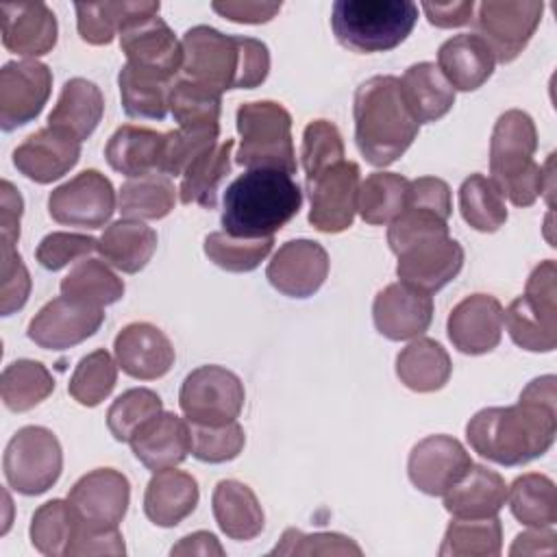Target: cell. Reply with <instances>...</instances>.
<instances>
[{"mask_svg":"<svg viewBox=\"0 0 557 557\" xmlns=\"http://www.w3.org/2000/svg\"><path fill=\"white\" fill-rule=\"evenodd\" d=\"M557 433L555 376H537L511 407H487L466 424L474 453L500 466H522L542 457Z\"/></svg>","mask_w":557,"mask_h":557,"instance_id":"1","label":"cell"},{"mask_svg":"<svg viewBox=\"0 0 557 557\" xmlns=\"http://www.w3.org/2000/svg\"><path fill=\"white\" fill-rule=\"evenodd\" d=\"M355 141L368 163L385 168L394 163L418 137L413 117L400 87V78L379 74L355 91Z\"/></svg>","mask_w":557,"mask_h":557,"instance_id":"2","label":"cell"},{"mask_svg":"<svg viewBox=\"0 0 557 557\" xmlns=\"http://www.w3.org/2000/svg\"><path fill=\"white\" fill-rule=\"evenodd\" d=\"M302 207L298 183L270 168H255L239 174L224 191L222 228L233 237H274Z\"/></svg>","mask_w":557,"mask_h":557,"instance_id":"3","label":"cell"},{"mask_svg":"<svg viewBox=\"0 0 557 557\" xmlns=\"http://www.w3.org/2000/svg\"><path fill=\"white\" fill-rule=\"evenodd\" d=\"M537 150V131L529 113L520 109L505 111L492 131L490 139V172L492 181L516 207H529L544 191H553V157L546 165L533 161Z\"/></svg>","mask_w":557,"mask_h":557,"instance_id":"4","label":"cell"},{"mask_svg":"<svg viewBox=\"0 0 557 557\" xmlns=\"http://www.w3.org/2000/svg\"><path fill=\"white\" fill-rule=\"evenodd\" d=\"M418 20L411 0H337L331 26L337 41L355 52H385L403 44Z\"/></svg>","mask_w":557,"mask_h":557,"instance_id":"5","label":"cell"},{"mask_svg":"<svg viewBox=\"0 0 557 557\" xmlns=\"http://www.w3.org/2000/svg\"><path fill=\"white\" fill-rule=\"evenodd\" d=\"M237 131L242 144L237 163L248 170L270 168L296 174V152L292 141V115L274 100L244 102L237 109Z\"/></svg>","mask_w":557,"mask_h":557,"instance_id":"6","label":"cell"},{"mask_svg":"<svg viewBox=\"0 0 557 557\" xmlns=\"http://www.w3.org/2000/svg\"><path fill=\"white\" fill-rule=\"evenodd\" d=\"M557 265L553 259L533 268L527 278L524 296L511 300L503 311L509 337L524 350L550 352L557 346Z\"/></svg>","mask_w":557,"mask_h":557,"instance_id":"7","label":"cell"},{"mask_svg":"<svg viewBox=\"0 0 557 557\" xmlns=\"http://www.w3.org/2000/svg\"><path fill=\"white\" fill-rule=\"evenodd\" d=\"M63 453L57 435L46 426H22L7 444L2 470L7 483L26 496L48 492L61 476Z\"/></svg>","mask_w":557,"mask_h":557,"instance_id":"8","label":"cell"},{"mask_svg":"<svg viewBox=\"0 0 557 557\" xmlns=\"http://www.w3.org/2000/svg\"><path fill=\"white\" fill-rule=\"evenodd\" d=\"M183 78L218 94L239 89L242 35H224L213 26H191L183 39Z\"/></svg>","mask_w":557,"mask_h":557,"instance_id":"9","label":"cell"},{"mask_svg":"<svg viewBox=\"0 0 557 557\" xmlns=\"http://www.w3.org/2000/svg\"><path fill=\"white\" fill-rule=\"evenodd\" d=\"M246 400L239 376L222 366L191 370L178 392V405L191 424L220 426L235 422Z\"/></svg>","mask_w":557,"mask_h":557,"instance_id":"10","label":"cell"},{"mask_svg":"<svg viewBox=\"0 0 557 557\" xmlns=\"http://www.w3.org/2000/svg\"><path fill=\"white\" fill-rule=\"evenodd\" d=\"M544 4L537 0H485L472 17L474 28L498 63L513 61L540 26Z\"/></svg>","mask_w":557,"mask_h":557,"instance_id":"11","label":"cell"},{"mask_svg":"<svg viewBox=\"0 0 557 557\" xmlns=\"http://www.w3.org/2000/svg\"><path fill=\"white\" fill-rule=\"evenodd\" d=\"M52 220L78 228H100L115 211V189L98 170H83L48 196Z\"/></svg>","mask_w":557,"mask_h":557,"instance_id":"12","label":"cell"},{"mask_svg":"<svg viewBox=\"0 0 557 557\" xmlns=\"http://www.w3.org/2000/svg\"><path fill=\"white\" fill-rule=\"evenodd\" d=\"M359 165L355 161H339L307 181L311 200L309 222L322 233H342L352 226L359 200Z\"/></svg>","mask_w":557,"mask_h":557,"instance_id":"13","label":"cell"},{"mask_svg":"<svg viewBox=\"0 0 557 557\" xmlns=\"http://www.w3.org/2000/svg\"><path fill=\"white\" fill-rule=\"evenodd\" d=\"M52 91V72L37 59L9 61L0 70V126L15 131L33 122Z\"/></svg>","mask_w":557,"mask_h":557,"instance_id":"14","label":"cell"},{"mask_svg":"<svg viewBox=\"0 0 557 557\" xmlns=\"http://www.w3.org/2000/svg\"><path fill=\"white\" fill-rule=\"evenodd\" d=\"M120 48L126 54V63L170 81L183 67V46L159 17V11L131 20L120 30Z\"/></svg>","mask_w":557,"mask_h":557,"instance_id":"15","label":"cell"},{"mask_svg":"<svg viewBox=\"0 0 557 557\" xmlns=\"http://www.w3.org/2000/svg\"><path fill=\"white\" fill-rule=\"evenodd\" d=\"M102 322V307L59 296L35 313L26 333L39 348L65 350L91 337Z\"/></svg>","mask_w":557,"mask_h":557,"instance_id":"16","label":"cell"},{"mask_svg":"<svg viewBox=\"0 0 557 557\" xmlns=\"http://www.w3.org/2000/svg\"><path fill=\"white\" fill-rule=\"evenodd\" d=\"M67 500L85 527L115 529L126 516L131 483L120 470L96 468L72 485Z\"/></svg>","mask_w":557,"mask_h":557,"instance_id":"17","label":"cell"},{"mask_svg":"<svg viewBox=\"0 0 557 557\" xmlns=\"http://www.w3.org/2000/svg\"><path fill=\"white\" fill-rule=\"evenodd\" d=\"M329 252L313 239L285 242L270 259L265 276L270 285L289 298L313 296L329 276Z\"/></svg>","mask_w":557,"mask_h":557,"instance_id":"18","label":"cell"},{"mask_svg":"<svg viewBox=\"0 0 557 557\" xmlns=\"http://www.w3.org/2000/svg\"><path fill=\"white\" fill-rule=\"evenodd\" d=\"M470 466L472 459L459 440L450 435H429L411 448L407 472L420 492L442 496Z\"/></svg>","mask_w":557,"mask_h":557,"instance_id":"19","label":"cell"},{"mask_svg":"<svg viewBox=\"0 0 557 557\" xmlns=\"http://www.w3.org/2000/svg\"><path fill=\"white\" fill-rule=\"evenodd\" d=\"M376 331L394 342L420 337L433 320V296L403 281L383 287L372 305Z\"/></svg>","mask_w":557,"mask_h":557,"instance_id":"20","label":"cell"},{"mask_svg":"<svg viewBox=\"0 0 557 557\" xmlns=\"http://www.w3.org/2000/svg\"><path fill=\"white\" fill-rule=\"evenodd\" d=\"M463 268V248L453 237H431L411 244L398 255L396 274L403 283L422 292H437Z\"/></svg>","mask_w":557,"mask_h":557,"instance_id":"21","label":"cell"},{"mask_svg":"<svg viewBox=\"0 0 557 557\" xmlns=\"http://www.w3.org/2000/svg\"><path fill=\"white\" fill-rule=\"evenodd\" d=\"M81 159V141L54 126L28 135L13 150V165L35 183H52L67 174Z\"/></svg>","mask_w":557,"mask_h":557,"instance_id":"22","label":"cell"},{"mask_svg":"<svg viewBox=\"0 0 557 557\" xmlns=\"http://www.w3.org/2000/svg\"><path fill=\"white\" fill-rule=\"evenodd\" d=\"M448 339L463 355L494 350L503 335V305L490 294H472L453 307L446 322Z\"/></svg>","mask_w":557,"mask_h":557,"instance_id":"23","label":"cell"},{"mask_svg":"<svg viewBox=\"0 0 557 557\" xmlns=\"http://www.w3.org/2000/svg\"><path fill=\"white\" fill-rule=\"evenodd\" d=\"M115 361L133 379H161L174 366V346L168 335L150 322L126 324L113 344Z\"/></svg>","mask_w":557,"mask_h":557,"instance_id":"24","label":"cell"},{"mask_svg":"<svg viewBox=\"0 0 557 557\" xmlns=\"http://www.w3.org/2000/svg\"><path fill=\"white\" fill-rule=\"evenodd\" d=\"M2 44L22 57H41L57 44V15L46 2H2Z\"/></svg>","mask_w":557,"mask_h":557,"instance_id":"25","label":"cell"},{"mask_svg":"<svg viewBox=\"0 0 557 557\" xmlns=\"http://www.w3.org/2000/svg\"><path fill=\"white\" fill-rule=\"evenodd\" d=\"M133 455L152 472L174 468L191 453L189 422L176 413L161 411L146 422L128 442Z\"/></svg>","mask_w":557,"mask_h":557,"instance_id":"26","label":"cell"},{"mask_svg":"<svg viewBox=\"0 0 557 557\" xmlns=\"http://www.w3.org/2000/svg\"><path fill=\"white\" fill-rule=\"evenodd\" d=\"M200 492L191 474L174 468L157 470L144 494V513L157 527H176L198 505Z\"/></svg>","mask_w":557,"mask_h":557,"instance_id":"27","label":"cell"},{"mask_svg":"<svg viewBox=\"0 0 557 557\" xmlns=\"http://www.w3.org/2000/svg\"><path fill=\"white\" fill-rule=\"evenodd\" d=\"M496 59L490 46L474 33L446 39L437 50V67L453 89L474 91L494 72Z\"/></svg>","mask_w":557,"mask_h":557,"instance_id":"28","label":"cell"},{"mask_svg":"<svg viewBox=\"0 0 557 557\" xmlns=\"http://www.w3.org/2000/svg\"><path fill=\"white\" fill-rule=\"evenodd\" d=\"M442 496L446 511L455 518H492L507 500V483L498 472L472 463Z\"/></svg>","mask_w":557,"mask_h":557,"instance_id":"29","label":"cell"},{"mask_svg":"<svg viewBox=\"0 0 557 557\" xmlns=\"http://www.w3.org/2000/svg\"><path fill=\"white\" fill-rule=\"evenodd\" d=\"M163 137L165 133H157L146 126L124 124L107 141V163L128 178L159 174Z\"/></svg>","mask_w":557,"mask_h":557,"instance_id":"30","label":"cell"},{"mask_svg":"<svg viewBox=\"0 0 557 557\" xmlns=\"http://www.w3.org/2000/svg\"><path fill=\"white\" fill-rule=\"evenodd\" d=\"M211 507L220 531L231 540L246 542L263 531L265 518L255 492L235 479H224L215 485Z\"/></svg>","mask_w":557,"mask_h":557,"instance_id":"31","label":"cell"},{"mask_svg":"<svg viewBox=\"0 0 557 557\" xmlns=\"http://www.w3.org/2000/svg\"><path fill=\"white\" fill-rule=\"evenodd\" d=\"M102 113L104 98L98 85L76 76L63 85L61 96L48 115V126L61 128L74 135L78 141H83L96 131V126L102 120Z\"/></svg>","mask_w":557,"mask_h":557,"instance_id":"32","label":"cell"},{"mask_svg":"<svg viewBox=\"0 0 557 557\" xmlns=\"http://www.w3.org/2000/svg\"><path fill=\"white\" fill-rule=\"evenodd\" d=\"M400 87L418 124L444 117L455 104V89L431 61L409 65L400 78Z\"/></svg>","mask_w":557,"mask_h":557,"instance_id":"33","label":"cell"},{"mask_svg":"<svg viewBox=\"0 0 557 557\" xmlns=\"http://www.w3.org/2000/svg\"><path fill=\"white\" fill-rule=\"evenodd\" d=\"M453 372L446 348L431 337H416L396 357V374L400 383L413 392L426 394L442 389Z\"/></svg>","mask_w":557,"mask_h":557,"instance_id":"34","label":"cell"},{"mask_svg":"<svg viewBox=\"0 0 557 557\" xmlns=\"http://www.w3.org/2000/svg\"><path fill=\"white\" fill-rule=\"evenodd\" d=\"M154 250L157 233L139 220H117L109 224L98 239V252L102 259L126 274L144 270Z\"/></svg>","mask_w":557,"mask_h":557,"instance_id":"35","label":"cell"},{"mask_svg":"<svg viewBox=\"0 0 557 557\" xmlns=\"http://www.w3.org/2000/svg\"><path fill=\"white\" fill-rule=\"evenodd\" d=\"M161 4L154 0L139 2H76V26L83 41L91 46L111 44L115 35L135 17L159 11Z\"/></svg>","mask_w":557,"mask_h":557,"instance_id":"36","label":"cell"},{"mask_svg":"<svg viewBox=\"0 0 557 557\" xmlns=\"http://www.w3.org/2000/svg\"><path fill=\"white\" fill-rule=\"evenodd\" d=\"M235 141L224 139L213 148L205 150L196 157L187 170L183 172V181L178 187V198L183 205H200L205 209H213L218 202V187L224 176L231 172V152Z\"/></svg>","mask_w":557,"mask_h":557,"instance_id":"37","label":"cell"},{"mask_svg":"<svg viewBox=\"0 0 557 557\" xmlns=\"http://www.w3.org/2000/svg\"><path fill=\"white\" fill-rule=\"evenodd\" d=\"M122 109L128 117L163 120L170 111L172 81L124 63L117 74Z\"/></svg>","mask_w":557,"mask_h":557,"instance_id":"38","label":"cell"},{"mask_svg":"<svg viewBox=\"0 0 557 557\" xmlns=\"http://www.w3.org/2000/svg\"><path fill=\"white\" fill-rule=\"evenodd\" d=\"M176 187L165 174L128 178L120 187L117 207L126 220H161L176 205Z\"/></svg>","mask_w":557,"mask_h":557,"instance_id":"39","label":"cell"},{"mask_svg":"<svg viewBox=\"0 0 557 557\" xmlns=\"http://www.w3.org/2000/svg\"><path fill=\"white\" fill-rule=\"evenodd\" d=\"M509 509L527 527H553L557 522L555 483L540 472H527L507 487Z\"/></svg>","mask_w":557,"mask_h":557,"instance_id":"40","label":"cell"},{"mask_svg":"<svg viewBox=\"0 0 557 557\" xmlns=\"http://www.w3.org/2000/svg\"><path fill=\"white\" fill-rule=\"evenodd\" d=\"M54 392V379L41 361L17 359L2 370L0 394L7 409L22 413L37 407Z\"/></svg>","mask_w":557,"mask_h":557,"instance_id":"41","label":"cell"},{"mask_svg":"<svg viewBox=\"0 0 557 557\" xmlns=\"http://www.w3.org/2000/svg\"><path fill=\"white\" fill-rule=\"evenodd\" d=\"M503 548V524L492 518H455L444 533L442 557H496Z\"/></svg>","mask_w":557,"mask_h":557,"instance_id":"42","label":"cell"},{"mask_svg":"<svg viewBox=\"0 0 557 557\" xmlns=\"http://www.w3.org/2000/svg\"><path fill=\"white\" fill-rule=\"evenodd\" d=\"M78 527L81 518L74 511L72 503L52 498L33 513L30 542L41 555L61 557L67 555L70 544L78 533Z\"/></svg>","mask_w":557,"mask_h":557,"instance_id":"43","label":"cell"},{"mask_svg":"<svg viewBox=\"0 0 557 557\" xmlns=\"http://www.w3.org/2000/svg\"><path fill=\"white\" fill-rule=\"evenodd\" d=\"M61 294L87 305L104 307L124 296V281L100 259L78 261L61 281Z\"/></svg>","mask_w":557,"mask_h":557,"instance_id":"44","label":"cell"},{"mask_svg":"<svg viewBox=\"0 0 557 557\" xmlns=\"http://www.w3.org/2000/svg\"><path fill=\"white\" fill-rule=\"evenodd\" d=\"M409 181L396 172H372L359 185L357 211L368 224H389L407 200Z\"/></svg>","mask_w":557,"mask_h":557,"instance_id":"45","label":"cell"},{"mask_svg":"<svg viewBox=\"0 0 557 557\" xmlns=\"http://www.w3.org/2000/svg\"><path fill=\"white\" fill-rule=\"evenodd\" d=\"M459 211L463 220L481 233H494L507 222L505 196L496 183L483 174H470L461 183Z\"/></svg>","mask_w":557,"mask_h":557,"instance_id":"46","label":"cell"},{"mask_svg":"<svg viewBox=\"0 0 557 557\" xmlns=\"http://www.w3.org/2000/svg\"><path fill=\"white\" fill-rule=\"evenodd\" d=\"M115 381L117 363L104 348H98L76 363L67 392L78 405L96 407L113 392Z\"/></svg>","mask_w":557,"mask_h":557,"instance_id":"47","label":"cell"},{"mask_svg":"<svg viewBox=\"0 0 557 557\" xmlns=\"http://www.w3.org/2000/svg\"><path fill=\"white\" fill-rule=\"evenodd\" d=\"M272 246L274 237L244 239L224 231L209 233L205 237V255L226 272H250L259 268L261 261L272 252Z\"/></svg>","mask_w":557,"mask_h":557,"instance_id":"48","label":"cell"},{"mask_svg":"<svg viewBox=\"0 0 557 557\" xmlns=\"http://www.w3.org/2000/svg\"><path fill=\"white\" fill-rule=\"evenodd\" d=\"M163 411L157 392L148 387H133L120 394L107 411V426L117 442H131L133 435Z\"/></svg>","mask_w":557,"mask_h":557,"instance_id":"49","label":"cell"},{"mask_svg":"<svg viewBox=\"0 0 557 557\" xmlns=\"http://www.w3.org/2000/svg\"><path fill=\"white\" fill-rule=\"evenodd\" d=\"M222 94L198 85L187 78H178L170 87V111L178 126H218Z\"/></svg>","mask_w":557,"mask_h":557,"instance_id":"50","label":"cell"},{"mask_svg":"<svg viewBox=\"0 0 557 557\" xmlns=\"http://www.w3.org/2000/svg\"><path fill=\"white\" fill-rule=\"evenodd\" d=\"M218 126H178L176 131L165 133L159 174L183 176L187 165L200 157L205 150L218 144Z\"/></svg>","mask_w":557,"mask_h":557,"instance_id":"51","label":"cell"},{"mask_svg":"<svg viewBox=\"0 0 557 557\" xmlns=\"http://www.w3.org/2000/svg\"><path fill=\"white\" fill-rule=\"evenodd\" d=\"M302 168L307 181L315 178L331 165L344 161V141L337 126L329 120H313L302 133Z\"/></svg>","mask_w":557,"mask_h":557,"instance_id":"52","label":"cell"},{"mask_svg":"<svg viewBox=\"0 0 557 557\" xmlns=\"http://www.w3.org/2000/svg\"><path fill=\"white\" fill-rule=\"evenodd\" d=\"M446 235H448L446 218L418 205H405V209L389 222L387 244L396 255H400L411 244H418L431 237H446Z\"/></svg>","mask_w":557,"mask_h":557,"instance_id":"53","label":"cell"},{"mask_svg":"<svg viewBox=\"0 0 557 557\" xmlns=\"http://www.w3.org/2000/svg\"><path fill=\"white\" fill-rule=\"evenodd\" d=\"M189 433H191V455L207 463L231 461L242 453L246 444L244 429L239 426L237 420L220 426L189 422Z\"/></svg>","mask_w":557,"mask_h":557,"instance_id":"54","label":"cell"},{"mask_svg":"<svg viewBox=\"0 0 557 557\" xmlns=\"http://www.w3.org/2000/svg\"><path fill=\"white\" fill-rule=\"evenodd\" d=\"M272 555H361V548L339 533H302L287 529Z\"/></svg>","mask_w":557,"mask_h":557,"instance_id":"55","label":"cell"},{"mask_svg":"<svg viewBox=\"0 0 557 557\" xmlns=\"http://www.w3.org/2000/svg\"><path fill=\"white\" fill-rule=\"evenodd\" d=\"M94 250H98L96 237L57 231L39 242L35 257L46 270L57 272L76 259H87V255H91Z\"/></svg>","mask_w":557,"mask_h":557,"instance_id":"56","label":"cell"},{"mask_svg":"<svg viewBox=\"0 0 557 557\" xmlns=\"http://www.w3.org/2000/svg\"><path fill=\"white\" fill-rule=\"evenodd\" d=\"M30 294L28 270L11 244H2V274H0V309L2 315H11L22 309Z\"/></svg>","mask_w":557,"mask_h":557,"instance_id":"57","label":"cell"},{"mask_svg":"<svg viewBox=\"0 0 557 557\" xmlns=\"http://www.w3.org/2000/svg\"><path fill=\"white\" fill-rule=\"evenodd\" d=\"M405 205H418V207L431 209L448 220L453 213L450 187L446 181L437 176H420L416 181H409Z\"/></svg>","mask_w":557,"mask_h":557,"instance_id":"58","label":"cell"},{"mask_svg":"<svg viewBox=\"0 0 557 557\" xmlns=\"http://www.w3.org/2000/svg\"><path fill=\"white\" fill-rule=\"evenodd\" d=\"M124 537L115 529H89L81 522L74 542L70 544L67 557L76 555H124Z\"/></svg>","mask_w":557,"mask_h":557,"instance_id":"59","label":"cell"},{"mask_svg":"<svg viewBox=\"0 0 557 557\" xmlns=\"http://www.w3.org/2000/svg\"><path fill=\"white\" fill-rule=\"evenodd\" d=\"M211 9L231 22L261 24L270 22L281 11V2H213Z\"/></svg>","mask_w":557,"mask_h":557,"instance_id":"60","label":"cell"},{"mask_svg":"<svg viewBox=\"0 0 557 557\" xmlns=\"http://www.w3.org/2000/svg\"><path fill=\"white\" fill-rule=\"evenodd\" d=\"M422 9L433 26L440 28H453L463 26L472 22L474 2L461 0V2H422Z\"/></svg>","mask_w":557,"mask_h":557,"instance_id":"61","label":"cell"},{"mask_svg":"<svg viewBox=\"0 0 557 557\" xmlns=\"http://www.w3.org/2000/svg\"><path fill=\"white\" fill-rule=\"evenodd\" d=\"M0 226H2V244L15 246L20 239V220H22V209L24 200L20 191L9 183L2 181V200H0Z\"/></svg>","mask_w":557,"mask_h":557,"instance_id":"62","label":"cell"},{"mask_svg":"<svg viewBox=\"0 0 557 557\" xmlns=\"http://www.w3.org/2000/svg\"><path fill=\"white\" fill-rule=\"evenodd\" d=\"M555 531L548 527H533V531L520 533L509 548V555H553L555 553Z\"/></svg>","mask_w":557,"mask_h":557,"instance_id":"63","label":"cell"},{"mask_svg":"<svg viewBox=\"0 0 557 557\" xmlns=\"http://www.w3.org/2000/svg\"><path fill=\"white\" fill-rule=\"evenodd\" d=\"M172 555H224V548L213 533L196 531L181 537V542L172 546Z\"/></svg>","mask_w":557,"mask_h":557,"instance_id":"64","label":"cell"}]
</instances>
